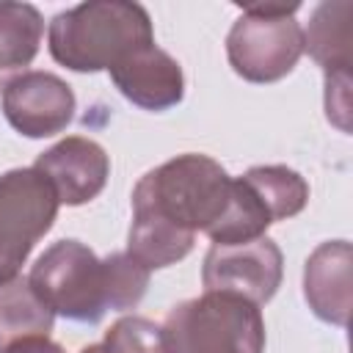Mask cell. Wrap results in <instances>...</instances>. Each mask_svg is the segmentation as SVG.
I'll return each mask as SVG.
<instances>
[{
	"label": "cell",
	"instance_id": "obj_1",
	"mask_svg": "<svg viewBox=\"0 0 353 353\" xmlns=\"http://www.w3.org/2000/svg\"><path fill=\"white\" fill-rule=\"evenodd\" d=\"M149 273L127 251L99 259L80 240H58L36 259L28 281L52 314L97 325L108 312L135 309L146 295Z\"/></svg>",
	"mask_w": 353,
	"mask_h": 353
},
{
	"label": "cell",
	"instance_id": "obj_2",
	"mask_svg": "<svg viewBox=\"0 0 353 353\" xmlns=\"http://www.w3.org/2000/svg\"><path fill=\"white\" fill-rule=\"evenodd\" d=\"M149 44H154L149 11L130 0H88L58 11L47 28L52 61L80 74L110 72Z\"/></svg>",
	"mask_w": 353,
	"mask_h": 353
},
{
	"label": "cell",
	"instance_id": "obj_3",
	"mask_svg": "<svg viewBox=\"0 0 353 353\" xmlns=\"http://www.w3.org/2000/svg\"><path fill=\"white\" fill-rule=\"evenodd\" d=\"M232 196V176L207 154H176L146 171L132 190V215L152 218L182 234L210 232Z\"/></svg>",
	"mask_w": 353,
	"mask_h": 353
},
{
	"label": "cell",
	"instance_id": "obj_4",
	"mask_svg": "<svg viewBox=\"0 0 353 353\" xmlns=\"http://www.w3.org/2000/svg\"><path fill=\"white\" fill-rule=\"evenodd\" d=\"M176 353H262L265 320L256 303L232 292H204L165 317Z\"/></svg>",
	"mask_w": 353,
	"mask_h": 353
},
{
	"label": "cell",
	"instance_id": "obj_5",
	"mask_svg": "<svg viewBox=\"0 0 353 353\" xmlns=\"http://www.w3.org/2000/svg\"><path fill=\"white\" fill-rule=\"evenodd\" d=\"M298 3H245L226 36V58L234 74L248 83L287 77L303 55V28L295 19Z\"/></svg>",
	"mask_w": 353,
	"mask_h": 353
},
{
	"label": "cell",
	"instance_id": "obj_6",
	"mask_svg": "<svg viewBox=\"0 0 353 353\" xmlns=\"http://www.w3.org/2000/svg\"><path fill=\"white\" fill-rule=\"evenodd\" d=\"M58 207L52 185L33 165L0 174V284L19 276L36 243L52 229Z\"/></svg>",
	"mask_w": 353,
	"mask_h": 353
},
{
	"label": "cell",
	"instance_id": "obj_7",
	"mask_svg": "<svg viewBox=\"0 0 353 353\" xmlns=\"http://www.w3.org/2000/svg\"><path fill=\"white\" fill-rule=\"evenodd\" d=\"M281 276L284 256L270 237L243 245H210L201 268L204 292H232L256 306L279 292Z\"/></svg>",
	"mask_w": 353,
	"mask_h": 353
},
{
	"label": "cell",
	"instance_id": "obj_8",
	"mask_svg": "<svg viewBox=\"0 0 353 353\" xmlns=\"http://www.w3.org/2000/svg\"><path fill=\"white\" fill-rule=\"evenodd\" d=\"M3 116L25 138H50L74 119V91L52 72H22L3 88Z\"/></svg>",
	"mask_w": 353,
	"mask_h": 353
},
{
	"label": "cell",
	"instance_id": "obj_9",
	"mask_svg": "<svg viewBox=\"0 0 353 353\" xmlns=\"http://www.w3.org/2000/svg\"><path fill=\"white\" fill-rule=\"evenodd\" d=\"M33 168L47 176L61 204L80 207L105 190V182L110 176V157L97 141L69 135L41 152Z\"/></svg>",
	"mask_w": 353,
	"mask_h": 353
},
{
	"label": "cell",
	"instance_id": "obj_10",
	"mask_svg": "<svg viewBox=\"0 0 353 353\" xmlns=\"http://www.w3.org/2000/svg\"><path fill=\"white\" fill-rule=\"evenodd\" d=\"M110 80L127 102L152 113L168 110L185 97L182 66L157 44H149L116 63L110 69Z\"/></svg>",
	"mask_w": 353,
	"mask_h": 353
},
{
	"label": "cell",
	"instance_id": "obj_11",
	"mask_svg": "<svg viewBox=\"0 0 353 353\" xmlns=\"http://www.w3.org/2000/svg\"><path fill=\"white\" fill-rule=\"evenodd\" d=\"M353 248L347 240H328L320 243L306 265H303V298L312 314L323 323L347 325L350 301H353Z\"/></svg>",
	"mask_w": 353,
	"mask_h": 353
},
{
	"label": "cell",
	"instance_id": "obj_12",
	"mask_svg": "<svg viewBox=\"0 0 353 353\" xmlns=\"http://www.w3.org/2000/svg\"><path fill=\"white\" fill-rule=\"evenodd\" d=\"M303 52L323 69L325 85H350L353 66V3H320L303 30Z\"/></svg>",
	"mask_w": 353,
	"mask_h": 353
},
{
	"label": "cell",
	"instance_id": "obj_13",
	"mask_svg": "<svg viewBox=\"0 0 353 353\" xmlns=\"http://www.w3.org/2000/svg\"><path fill=\"white\" fill-rule=\"evenodd\" d=\"M44 19L30 3H0V91L39 55Z\"/></svg>",
	"mask_w": 353,
	"mask_h": 353
},
{
	"label": "cell",
	"instance_id": "obj_14",
	"mask_svg": "<svg viewBox=\"0 0 353 353\" xmlns=\"http://www.w3.org/2000/svg\"><path fill=\"white\" fill-rule=\"evenodd\" d=\"M52 325V309L36 295L28 279L14 276L0 284V353L19 339L50 336Z\"/></svg>",
	"mask_w": 353,
	"mask_h": 353
},
{
	"label": "cell",
	"instance_id": "obj_15",
	"mask_svg": "<svg viewBox=\"0 0 353 353\" xmlns=\"http://www.w3.org/2000/svg\"><path fill=\"white\" fill-rule=\"evenodd\" d=\"M273 223L268 207L259 196L248 188L243 176H232V196L221 215V221L207 232L212 245H243L251 240L265 237L268 226Z\"/></svg>",
	"mask_w": 353,
	"mask_h": 353
},
{
	"label": "cell",
	"instance_id": "obj_16",
	"mask_svg": "<svg viewBox=\"0 0 353 353\" xmlns=\"http://www.w3.org/2000/svg\"><path fill=\"white\" fill-rule=\"evenodd\" d=\"M248 188L259 196V201L268 207L273 223L287 221L309 204V182L287 165H254L243 174Z\"/></svg>",
	"mask_w": 353,
	"mask_h": 353
},
{
	"label": "cell",
	"instance_id": "obj_17",
	"mask_svg": "<svg viewBox=\"0 0 353 353\" xmlns=\"http://www.w3.org/2000/svg\"><path fill=\"white\" fill-rule=\"evenodd\" d=\"M102 347L105 353H176L165 325L138 314L119 317L108 328Z\"/></svg>",
	"mask_w": 353,
	"mask_h": 353
},
{
	"label": "cell",
	"instance_id": "obj_18",
	"mask_svg": "<svg viewBox=\"0 0 353 353\" xmlns=\"http://www.w3.org/2000/svg\"><path fill=\"white\" fill-rule=\"evenodd\" d=\"M3 353H66L61 345H55L50 336H28L14 345H8Z\"/></svg>",
	"mask_w": 353,
	"mask_h": 353
},
{
	"label": "cell",
	"instance_id": "obj_19",
	"mask_svg": "<svg viewBox=\"0 0 353 353\" xmlns=\"http://www.w3.org/2000/svg\"><path fill=\"white\" fill-rule=\"evenodd\" d=\"M80 353H105V347H102V342H99V345H88V347H83Z\"/></svg>",
	"mask_w": 353,
	"mask_h": 353
}]
</instances>
